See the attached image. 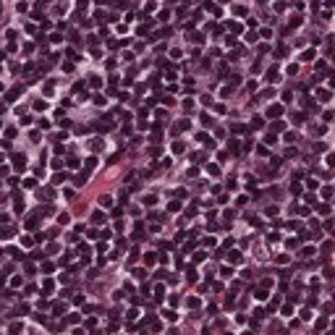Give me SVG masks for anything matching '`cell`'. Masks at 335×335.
Listing matches in <instances>:
<instances>
[{"mask_svg": "<svg viewBox=\"0 0 335 335\" xmlns=\"http://www.w3.org/2000/svg\"><path fill=\"white\" fill-rule=\"evenodd\" d=\"M285 243H288V249H296V246H299V241H296V238H288Z\"/></svg>", "mask_w": 335, "mask_h": 335, "instance_id": "obj_42", "label": "cell"}, {"mask_svg": "<svg viewBox=\"0 0 335 335\" xmlns=\"http://www.w3.org/2000/svg\"><path fill=\"white\" fill-rule=\"evenodd\" d=\"M21 92H24V86H21V84H18L16 89H11V92H8V102H13V100H16V97H18Z\"/></svg>", "mask_w": 335, "mask_h": 335, "instance_id": "obj_4", "label": "cell"}, {"mask_svg": "<svg viewBox=\"0 0 335 335\" xmlns=\"http://www.w3.org/2000/svg\"><path fill=\"white\" fill-rule=\"evenodd\" d=\"M53 311H55V317H63V314H65V304H55Z\"/></svg>", "mask_w": 335, "mask_h": 335, "instance_id": "obj_10", "label": "cell"}, {"mask_svg": "<svg viewBox=\"0 0 335 335\" xmlns=\"http://www.w3.org/2000/svg\"><path fill=\"white\" fill-rule=\"evenodd\" d=\"M89 149H92V152H100V149H102V141H100V139H94V141H92V147H89Z\"/></svg>", "mask_w": 335, "mask_h": 335, "instance_id": "obj_22", "label": "cell"}, {"mask_svg": "<svg viewBox=\"0 0 335 335\" xmlns=\"http://www.w3.org/2000/svg\"><path fill=\"white\" fill-rule=\"evenodd\" d=\"M314 152H327V144H325V141H317V144H314Z\"/></svg>", "mask_w": 335, "mask_h": 335, "instance_id": "obj_29", "label": "cell"}, {"mask_svg": "<svg viewBox=\"0 0 335 335\" xmlns=\"http://www.w3.org/2000/svg\"><path fill=\"white\" fill-rule=\"evenodd\" d=\"M186 278H189V283H194V280H196V270H194V267H189V272H186Z\"/></svg>", "mask_w": 335, "mask_h": 335, "instance_id": "obj_24", "label": "cell"}, {"mask_svg": "<svg viewBox=\"0 0 335 335\" xmlns=\"http://www.w3.org/2000/svg\"><path fill=\"white\" fill-rule=\"evenodd\" d=\"M79 319H81L79 314H68V322H71V325H76V322H79Z\"/></svg>", "mask_w": 335, "mask_h": 335, "instance_id": "obj_49", "label": "cell"}, {"mask_svg": "<svg viewBox=\"0 0 335 335\" xmlns=\"http://www.w3.org/2000/svg\"><path fill=\"white\" fill-rule=\"evenodd\" d=\"M102 220H105V212H92V222H102Z\"/></svg>", "mask_w": 335, "mask_h": 335, "instance_id": "obj_12", "label": "cell"}, {"mask_svg": "<svg viewBox=\"0 0 335 335\" xmlns=\"http://www.w3.org/2000/svg\"><path fill=\"white\" fill-rule=\"evenodd\" d=\"M202 123H210V126H212V118H210V113H202Z\"/></svg>", "mask_w": 335, "mask_h": 335, "instance_id": "obj_48", "label": "cell"}, {"mask_svg": "<svg viewBox=\"0 0 335 335\" xmlns=\"http://www.w3.org/2000/svg\"><path fill=\"white\" fill-rule=\"evenodd\" d=\"M291 194H293V196L301 194V183H291Z\"/></svg>", "mask_w": 335, "mask_h": 335, "instance_id": "obj_26", "label": "cell"}, {"mask_svg": "<svg viewBox=\"0 0 335 335\" xmlns=\"http://www.w3.org/2000/svg\"><path fill=\"white\" fill-rule=\"evenodd\" d=\"M325 162H327V165H332V162H335V154H332V152H327V157H325Z\"/></svg>", "mask_w": 335, "mask_h": 335, "instance_id": "obj_46", "label": "cell"}, {"mask_svg": "<svg viewBox=\"0 0 335 335\" xmlns=\"http://www.w3.org/2000/svg\"><path fill=\"white\" fill-rule=\"evenodd\" d=\"M8 330H11V332H18V330H21V322H13V325L8 327Z\"/></svg>", "mask_w": 335, "mask_h": 335, "instance_id": "obj_47", "label": "cell"}, {"mask_svg": "<svg viewBox=\"0 0 335 335\" xmlns=\"http://www.w3.org/2000/svg\"><path fill=\"white\" fill-rule=\"evenodd\" d=\"M228 259H230V262H241V254H238V251H230Z\"/></svg>", "mask_w": 335, "mask_h": 335, "instance_id": "obj_33", "label": "cell"}, {"mask_svg": "<svg viewBox=\"0 0 335 335\" xmlns=\"http://www.w3.org/2000/svg\"><path fill=\"white\" fill-rule=\"evenodd\" d=\"M162 296H165V288H162V285H157V288H154V299H157V301H162Z\"/></svg>", "mask_w": 335, "mask_h": 335, "instance_id": "obj_15", "label": "cell"}, {"mask_svg": "<svg viewBox=\"0 0 335 335\" xmlns=\"http://www.w3.org/2000/svg\"><path fill=\"white\" fill-rule=\"evenodd\" d=\"M162 317H165L168 322H175V319H178V314H175L173 309H165V311H162Z\"/></svg>", "mask_w": 335, "mask_h": 335, "instance_id": "obj_6", "label": "cell"}, {"mask_svg": "<svg viewBox=\"0 0 335 335\" xmlns=\"http://www.w3.org/2000/svg\"><path fill=\"white\" fill-rule=\"evenodd\" d=\"M189 126H191L189 121H178V123H175V131H186V128H189Z\"/></svg>", "mask_w": 335, "mask_h": 335, "instance_id": "obj_18", "label": "cell"}, {"mask_svg": "<svg viewBox=\"0 0 335 335\" xmlns=\"http://www.w3.org/2000/svg\"><path fill=\"white\" fill-rule=\"evenodd\" d=\"M92 168H97V160H94V157H86V170H92Z\"/></svg>", "mask_w": 335, "mask_h": 335, "instance_id": "obj_35", "label": "cell"}, {"mask_svg": "<svg viewBox=\"0 0 335 335\" xmlns=\"http://www.w3.org/2000/svg\"><path fill=\"white\" fill-rule=\"evenodd\" d=\"M144 262L147 264H154V262H157V254H152V251H149V254H144Z\"/></svg>", "mask_w": 335, "mask_h": 335, "instance_id": "obj_17", "label": "cell"}, {"mask_svg": "<svg viewBox=\"0 0 335 335\" xmlns=\"http://www.w3.org/2000/svg\"><path fill=\"white\" fill-rule=\"evenodd\" d=\"M272 131H278V133L285 131V123H283V121H275V123H272Z\"/></svg>", "mask_w": 335, "mask_h": 335, "instance_id": "obj_19", "label": "cell"}, {"mask_svg": "<svg viewBox=\"0 0 335 335\" xmlns=\"http://www.w3.org/2000/svg\"><path fill=\"white\" fill-rule=\"evenodd\" d=\"M220 275H222V278H230V275H233V267H222Z\"/></svg>", "mask_w": 335, "mask_h": 335, "instance_id": "obj_34", "label": "cell"}, {"mask_svg": "<svg viewBox=\"0 0 335 335\" xmlns=\"http://www.w3.org/2000/svg\"><path fill=\"white\" fill-rule=\"evenodd\" d=\"M178 210H181V202H170L168 204V212H178Z\"/></svg>", "mask_w": 335, "mask_h": 335, "instance_id": "obj_31", "label": "cell"}, {"mask_svg": "<svg viewBox=\"0 0 335 335\" xmlns=\"http://www.w3.org/2000/svg\"><path fill=\"white\" fill-rule=\"evenodd\" d=\"M202 243H204V246H215V238H212V236H207V238H204Z\"/></svg>", "mask_w": 335, "mask_h": 335, "instance_id": "obj_45", "label": "cell"}, {"mask_svg": "<svg viewBox=\"0 0 335 335\" xmlns=\"http://www.w3.org/2000/svg\"><path fill=\"white\" fill-rule=\"evenodd\" d=\"M13 165H16V170H24L26 157H24V154H13Z\"/></svg>", "mask_w": 335, "mask_h": 335, "instance_id": "obj_1", "label": "cell"}, {"mask_svg": "<svg viewBox=\"0 0 335 335\" xmlns=\"http://www.w3.org/2000/svg\"><path fill=\"white\" fill-rule=\"evenodd\" d=\"M191 107H194V100L186 97V100H183V110H186V113H191Z\"/></svg>", "mask_w": 335, "mask_h": 335, "instance_id": "obj_13", "label": "cell"}, {"mask_svg": "<svg viewBox=\"0 0 335 335\" xmlns=\"http://www.w3.org/2000/svg\"><path fill=\"white\" fill-rule=\"evenodd\" d=\"M133 278H147V270H144V267H136V270H133Z\"/></svg>", "mask_w": 335, "mask_h": 335, "instance_id": "obj_14", "label": "cell"}, {"mask_svg": "<svg viewBox=\"0 0 335 335\" xmlns=\"http://www.w3.org/2000/svg\"><path fill=\"white\" fill-rule=\"evenodd\" d=\"M24 186H26V189H34V186H37V181H34V178H26V181H24Z\"/></svg>", "mask_w": 335, "mask_h": 335, "instance_id": "obj_39", "label": "cell"}, {"mask_svg": "<svg viewBox=\"0 0 335 335\" xmlns=\"http://www.w3.org/2000/svg\"><path fill=\"white\" fill-rule=\"evenodd\" d=\"M202 259H207V254H204V251H196V254H194V262H202Z\"/></svg>", "mask_w": 335, "mask_h": 335, "instance_id": "obj_40", "label": "cell"}, {"mask_svg": "<svg viewBox=\"0 0 335 335\" xmlns=\"http://www.w3.org/2000/svg\"><path fill=\"white\" fill-rule=\"evenodd\" d=\"M94 105L102 107V105H105V97H102V94H94Z\"/></svg>", "mask_w": 335, "mask_h": 335, "instance_id": "obj_37", "label": "cell"}, {"mask_svg": "<svg viewBox=\"0 0 335 335\" xmlns=\"http://www.w3.org/2000/svg\"><path fill=\"white\" fill-rule=\"evenodd\" d=\"M53 288H55V283H53V280H44V283H42V291H44V296H50V293H53Z\"/></svg>", "mask_w": 335, "mask_h": 335, "instance_id": "obj_5", "label": "cell"}, {"mask_svg": "<svg viewBox=\"0 0 335 335\" xmlns=\"http://www.w3.org/2000/svg\"><path fill=\"white\" fill-rule=\"evenodd\" d=\"M280 306V299H278V296H275V299L270 301V304H267V309H270V311H275V309H278Z\"/></svg>", "mask_w": 335, "mask_h": 335, "instance_id": "obj_16", "label": "cell"}, {"mask_svg": "<svg viewBox=\"0 0 335 335\" xmlns=\"http://www.w3.org/2000/svg\"><path fill=\"white\" fill-rule=\"evenodd\" d=\"M204 8H207V11H210V13H215V16H217V13H220V8H217V5H215V3H207V5H204Z\"/></svg>", "mask_w": 335, "mask_h": 335, "instance_id": "obj_25", "label": "cell"}, {"mask_svg": "<svg viewBox=\"0 0 335 335\" xmlns=\"http://www.w3.org/2000/svg\"><path fill=\"white\" fill-rule=\"evenodd\" d=\"M262 123H264V118H262V115H254V118H251V131L262 128Z\"/></svg>", "mask_w": 335, "mask_h": 335, "instance_id": "obj_3", "label": "cell"}, {"mask_svg": "<svg viewBox=\"0 0 335 335\" xmlns=\"http://www.w3.org/2000/svg\"><path fill=\"white\" fill-rule=\"evenodd\" d=\"M34 110H37V113H42V110H47V102H44V100H37V102H34Z\"/></svg>", "mask_w": 335, "mask_h": 335, "instance_id": "obj_9", "label": "cell"}, {"mask_svg": "<svg viewBox=\"0 0 335 335\" xmlns=\"http://www.w3.org/2000/svg\"><path fill=\"white\" fill-rule=\"evenodd\" d=\"M314 251H317L314 246H304V249L299 251V257H311V254H314Z\"/></svg>", "mask_w": 335, "mask_h": 335, "instance_id": "obj_8", "label": "cell"}, {"mask_svg": "<svg viewBox=\"0 0 335 335\" xmlns=\"http://www.w3.org/2000/svg\"><path fill=\"white\" fill-rule=\"evenodd\" d=\"M267 241H270V243L272 241H280V233H267Z\"/></svg>", "mask_w": 335, "mask_h": 335, "instance_id": "obj_38", "label": "cell"}, {"mask_svg": "<svg viewBox=\"0 0 335 335\" xmlns=\"http://www.w3.org/2000/svg\"><path fill=\"white\" fill-rule=\"evenodd\" d=\"M319 100H325V102H327V100H330V92H325V89H319Z\"/></svg>", "mask_w": 335, "mask_h": 335, "instance_id": "obj_41", "label": "cell"}, {"mask_svg": "<svg viewBox=\"0 0 335 335\" xmlns=\"http://www.w3.org/2000/svg\"><path fill=\"white\" fill-rule=\"evenodd\" d=\"M317 212H319V215H330V204H319Z\"/></svg>", "mask_w": 335, "mask_h": 335, "instance_id": "obj_27", "label": "cell"}, {"mask_svg": "<svg viewBox=\"0 0 335 335\" xmlns=\"http://www.w3.org/2000/svg\"><path fill=\"white\" fill-rule=\"evenodd\" d=\"M230 131H233V133H243L246 128H243V123H233V126H230Z\"/></svg>", "mask_w": 335, "mask_h": 335, "instance_id": "obj_20", "label": "cell"}, {"mask_svg": "<svg viewBox=\"0 0 335 335\" xmlns=\"http://www.w3.org/2000/svg\"><path fill=\"white\" fill-rule=\"evenodd\" d=\"M183 147H186L183 141H175V144H173V152H175V154H181V152H183Z\"/></svg>", "mask_w": 335, "mask_h": 335, "instance_id": "obj_28", "label": "cell"}, {"mask_svg": "<svg viewBox=\"0 0 335 335\" xmlns=\"http://www.w3.org/2000/svg\"><path fill=\"white\" fill-rule=\"evenodd\" d=\"M89 81H92V86H94V89L102 86V79H100V76H89Z\"/></svg>", "mask_w": 335, "mask_h": 335, "instance_id": "obj_32", "label": "cell"}, {"mask_svg": "<svg viewBox=\"0 0 335 335\" xmlns=\"http://www.w3.org/2000/svg\"><path fill=\"white\" fill-rule=\"evenodd\" d=\"M332 196V189L330 186H322V199H330Z\"/></svg>", "mask_w": 335, "mask_h": 335, "instance_id": "obj_30", "label": "cell"}, {"mask_svg": "<svg viewBox=\"0 0 335 335\" xmlns=\"http://www.w3.org/2000/svg\"><path fill=\"white\" fill-rule=\"evenodd\" d=\"M42 270H44V275H50V272H53V270H55V267H53V264H50V262H44V267H42Z\"/></svg>", "mask_w": 335, "mask_h": 335, "instance_id": "obj_43", "label": "cell"}, {"mask_svg": "<svg viewBox=\"0 0 335 335\" xmlns=\"http://www.w3.org/2000/svg\"><path fill=\"white\" fill-rule=\"evenodd\" d=\"M152 24H154V21H152V18H147V24H141V26H139V34H147V32L152 29Z\"/></svg>", "mask_w": 335, "mask_h": 335, "instance_id": "obj_7", "label": "cell"}, {"mask_svg": "<svg viewBox=\"0 0 335 335\" xmlns=\"http://www.w3.org/2000/svg\"><path fill=\"white\" fill-rule=\"evenodd\" d=\"M254 296H257V299H259V301H264V299H267V288L262 285V288H259V291H257Z\"/></svg>", "mask_w": 335, "mask_h": 335, "instance_id": "obj_21", "label": "cell"}, {"mask_svg": "<svg viewBox=\"0 0 335 335\" xmlns=\"http://www.w3.org/2000/svg\"><path fill=\"white\" fill-rule=\"evenodd\" d=\"M0 238H13V228H0Z\"/></svg>", "mask_w": 335, "mask_h": 335, "instance_id": "obj_11", "label": "cell"}, {"mask_svg": "<svg viewBox=\"0 0 335 335\" xmlns=\"http://www.w3.org/2000/svg\"><path fill=\"white\" fill-rule=\"evenodd\" d=\"M207 173H212V175H220V168H217V165H207Z\"/></svg>", "mask_w": 335, "mask_h": 335, "instance_id": "obj_36", "label": "cell"}, {"mask_svg": "<svg viewBox=\"0 0 335 335\" xmlns=\"http://www.w3.org/2000/svg\"><path fill=\"white\" fill-rule=\"evenodd\" d=\"M330 249H332V241H330V238H327V241L322 243V254H330Z\"/></svg>", "mask_w": 335, "mask_h": 335, "instance_id": "obj_23", "label": "cell"}, {"mask_svg": "<svg viewBox=\"0 0 335 335\" xmlns=\"http://www.w3.org/2000/svg\"><path fill=\"white\" fill-rule=\"evenodd\" d=\"M301 58H304V60H311V58H314V50H306V53H304Z\"/></svg>", "mask_w": 335, "mask_h": 335, "instance_id": "obj_44", "label": "cell"}, {"mask_svg": "<svg viewBox=\"0 0 335 335\" xmlns=\"http://www.w3.org/2000/svg\"><path fill=\"white\" fill-rule=\"evenodd\" d=\"M283 113V107L280 105H270V107H267V115H270V118H278Z\"/></svg>", "mask_w": 335, "mask_h": 335, "instance_id": "obj_2", "label": "cell"}]
</instances>
